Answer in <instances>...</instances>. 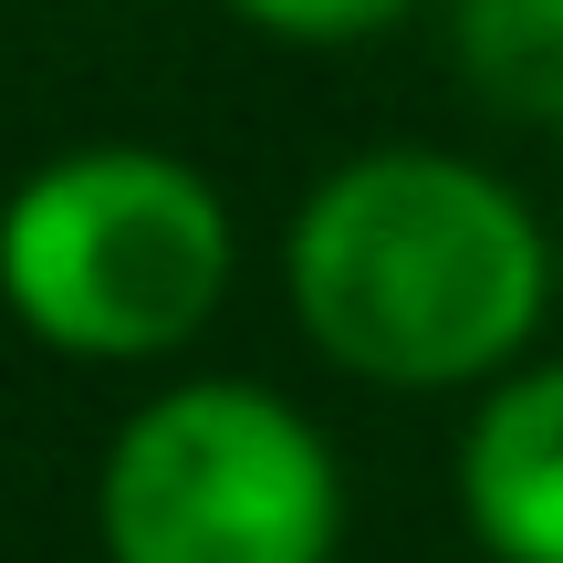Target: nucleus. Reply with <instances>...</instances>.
<instances>
[{"label":"nucleus","instance_id":"nucleus-1","mask_svg":"<svg viewBox=\"0 0 563 563\" xmlns=\"http://www.w3.org/2000/svg\"><path fill=\"white\" fill-rule=\"evenodd\" d=\"M553 282L563 262L543 220L449 146L344 157L292 209V251H282V292H292L302 334L344 376L407 386V397L522 365Z\"/></svg>","mask_w":563,"mask_h":563},{"label":"nucleus","instance_id":"nucleus-2","mask_svg":"<svg viewBox=\"0 0 563 563\" xmlns=\"http://www.w3.org/2000/svg\"><path fill=\"white\" fill-rule=\"evenodd\" d=\"M230 292V209L167 146H74L0 209V302L74 365L178 355Z\"/></svg>","mask_w":563,"mask_h":563},{"label":"nucleus","instance_id":"nucleus-3","mask_svg":"<svg viewBox=\"0 0 563 563\" xmlns=\"http://www.w3.org/2000/svg\"><path fill=\"white\" fill-rule=\"evenodd\" d=\"M104 563H334L344 470L302 407L251 376L146 397L95 470Z\"/></svg>","mask_w":563,"mask_h":563},{"label":"nucleus","instance_id":"nucleus-4","mask_svg":"<svg viewBox=\"0 0 563 563\" xmlns=\"http://www.w3.org/2000/svg\"><path fill=\"white\" fill-rule=\"evenodd\" d=\"M460 511L490 563H563V355L522 365L460 439Z\"/></svg>","mask_w":563,"mask_h":563},{"label":"nucleus","instance_id":"nucleus-5","mask_svg":"<svg viewBox=\"0 0 563 563\" xmlns=\"http://www.w3.org/2000/svg\"><path fill=\"white\" fill-rule=\"evenodd\" d=\"M460 63L501 115L563 125V0H460Z\"/></svg>","mask_w":563,"mask_h":563},{"label":"nucleus","instance_id":"nucleus-6","mask_svg":"<svg viewBox=\"0 0 563 563\" xmlns=\"http://www.w3.org/2000/svg\"><path fill=\"white\" fill-rule=\"evenodd\" d=\"M230 11L251 32H272V42H365L386 21H407L418 0H230Z\"/></svg>","mask_w":563,"mask_h":563},{"label":"nucleus","instance_id":"nucleus-7","mask_svg":"<svg viewBox=\"0 0 563 563\" xmlns=\"http://www.w3.org/2000/svg\"><path fill=\"white\" fill-rule=\"evenodd\" d=\"M553 262H563V220H553Z\"/></svg>","mask_w":563,"mask_h":563}]
</instances>
